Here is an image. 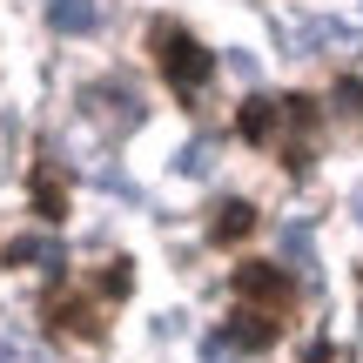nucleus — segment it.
Listing matches in <instances>:
<instances>
[{
    "instance_id": "obj_1",
    "label": "nucleus",
    "mask_w": 363,
    "mask_h": 363,
    "mask_svg": "<svg viewBox=\"0 0 363 363\" xmlns=\"http://www.w3.org/2000/svg\"><path fill=\"white\" fill-rule=\"evenodd\" d=\"M148 48H155V61H162V74L175 81V88H202L208 74H216V54L202 48V40L189 34V27H175V21H155L148 27Z\"/></svg>"
},
{
    "instance_id": "obj_2",
    "label": "nucleus",
    "mask_w": 363,
    "mask_h": 363,
    "mask_svg": "<svg viewBox=\"0 0 363 363\" xmlns=\"http://www.w3.org/2000/svg\"><path fill=\"white\" fill-rule=\"evenodd\" d=\"M235 296H242V303H269V310H283V303H289V276L276 269V262H235Z\"/></svg>"
},
{
    "instance_id": "obj_3",
    "label": "nucleus",
    "mask_w": 363,
    "mask_h": 363,
    "mask_svg": "<svg viewBox=\"0 0 363 363\" xmlns=\"http://www.w3.org/2000/svg\"><path fill=\"white\" fill-rule=\"evenodd\" d=\"M88 108H94V115H108L115 128H142V101H135V88H108V81H94V88H88Z\"/></svg>"
},
{
    "instance_id": "obj_4",
    "label": "nucleus",
    "mask_w": 363,
    "mask_h": 363,
    "mask_svg": "<svg viewBox=\"0 0 363 363\" xmlns=\"http://www.w3.org/2000/svg\"><path fill=\"white\" fill-rule=\"evenodd\" d=\"M276 128H283V101H242V115H235V135L242 142H276Z\"/></svg>"
},
{
    "instance_id": "obj_5",
    "label": "nucleus",
    "mask_w": 363,
    "mask_h": 363,
    "mask_svg": "<svg viewBox=\"0 0 363 363\" xmlns=\"http://www.w3.org/2000/svg\"><path fill=\"white\" fill-rule=\"evenodd\" d=\"M229 343H235V350H269V343H276V310H242L229 323Z\"/></svg>"
},
{
    "instance_id": "obj_6",
    "label": "nucleus",
    "mask_w": 363,
    "mask_h": 363,
    "mask_svg": "<svg viewBox=\"0 0 363 363\" xmlns=\"http://www.w3.org/2000/svg\"><path fill=\"white\" fill-rule=\"evenodd\" d=\"M7 262H27V269H61V242H54V235H13L7 242Z\"/></svg>"
},
{
    "instance_id": "obj_7",
    "label": "nucleus",
    "mask_w": 363,
    "mask_h": 363,
    "mask_svg": "<svg viewBox=\"0 0 363 363\" xmlns=\"http://www.w3.org/2000/svg\"><path fill=\"white\" fill-rule=\"evenodd\" d=\"M249 229H256V208L249 202H216V216H208V235L216 242H242Z\"/></svg>"
},
{
    "instance_id": "obj_8",
    "label": "nucleus",
    "mask_w": 363,
    "mask_h": 363,
    "mask_svg": "<svg viewBox=\"0 0 363 363\" xmlns=\"http://www.w3.org/2000/svg\"><path fill=\"white\" fill-rule=\"evenodd\" d=\"M48 21L61 27V34H88V27L101 21V7H94V0H48Z\"/></svg>"
},
{
    "instance_id": "obj_9",
    "label": "nucleus",
    "mask_w": 363,
    "mask_h": 363,
    "mask_svg": "<svg viewBox=\"0 0 363 363\" xmlns=\"http://www.w3.org/2000/svg\"><path fill=\"white\" fill-rule=\"evenodd\" d=\"M48 316H54V330H67V337H101V323H94L88 303H48Z\"/></svg>"
},
{
    "instance_id": "obj_10",
    "label": "nucleus",
    "mask_w": 363,
    "mask_h": 363,
    "mask_svg": "<svg viewBox=\"0 0 363 363\" xmlns=\"http://www.w3.org/2000/svg\"><path fill=\"white\" fill-rule=\"evenodd\" d=\"M61 208H67L61 182H54V169H40V175H34V216H40V222H61Z\"/></svg>"
},
{
    "instance_id": "obj_11",
    "label": "nucleus",
    "mask_w": 363,
    "mask_h": 363,
    "mask_svg": "<svg viewBox=\"0 0 363 363\" xmlns=\"http://www.w3.org/2000/svg\"><path fill=\"white\" fill-rule=\"evenodd\" d=\"M283 256L289 262H310V229H303V222H289V229H283Z\"/></svg>"
},
{
    "instance_id": "obj_12",
    "label": "nucleus",
    "mask_w": 363,
    "mask_h": 363,
    "mask_svg": "<svg viewBox=\"0 0 363 363\" xmlns=\"http://www.w3.org/2000/svg\"><path fill=\"white\" fill-rule=\"evenodd\" d=\"M128 283H135L128 262H108V269H101V289H108V296H128Z\"/></svg>"
},
{
    "instance_id": "obj_13",
    "label": "nucleus",
    "mask_w": 363,
    "mask_h": 363,
    "mask_svg": "<svg viewBox=\"0 0 363 363\" xmlns=\"http://www.w3.org/2000/svg\"><path fill=\"white\" fill-rule=\"evenodd\" d=\"M208 169V142H189V155H182V175H202Z\"/></svg>"
},
{
    "instance_id": "obj_14",
    "label": "nucleus",
    "mask_w": 363,
    "mask_h": 363,
    "mask_svg": "<svg viewBox=\"0 0 363 363\" xmlns=\"http://www.w3.org/2000/svg\"><path fill=\"white\" fill-rule=\"evenodd\" d=\"M202 357H208V363H235V343H229V337H208Z\"/></svg>"
},
{
    "instance_id": "obj_15",
    "label": "nucleus",
    "mask_w": 363,
    "mask_h": 363,
    "mask_svg": "<svg viewBox=\"0 0 363 363\" xmlns=\"http://www.w3.org/2000/svg\"><path fill=\"white\" fill-rule=\"evenodd\" d=\"M357 222H363V195H357Z\"/></svg>"
}]
</instances>
